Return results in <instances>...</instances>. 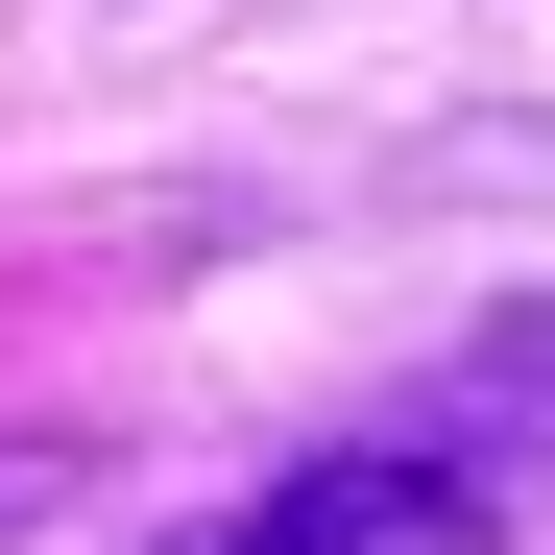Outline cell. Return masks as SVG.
Returning a JSON list of instances; mask_svg holds the SVG:
<instances>
[{
	"label": "cell",
	"mask_w": 555,
	"mask_h": 555,
	"mask_svg": "<svg viewBox=\"0 0 555 555\" xmlns=\"http://www.w3.org/2000/svg\"><path fill=\"white\" fill-rule=\"evenodd\" d=\"M459 531H483L459 459H314V483H266V507L169 531V555H459Z\"/></svg>",
	"instance_id": "cell-1"
},
{
	"label": "cell",
	"mask_w": 555,
	"mask_h": 555,
	"mask_svg": "<svg viewBox=\"0 0 555 555\" xmlns=\"http://www.w3.org/2000/svg\"><path fill=\"white\" fill-rule=\"evenodd\" d=\"M459 387H483V411H555V291H531V314H483V362H459Z\"/></svg>",
	"instance_id": "cell-2"
},
{
	"label": "cell",
	"mask_w": 555,
	"mask_h": 555,
	"mask_svg": "<svg viewBox=\"0 0 555 555\" xmlns=\"http://www.w3.org/2000/svg\"><path fill=\"white\" fill-rule=\"evenodd\" d=\"M49 507H73V459H49V435H0V555H25Z\"/></svg>",
	"instance_id": "cell-3"
}]
</instances>
